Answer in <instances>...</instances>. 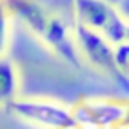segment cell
<instances>
[{
	"label": "cell",
	"mask_w": 129,
	"mask_h": 129,
	"mask_svg": "<svg viewBox=\"0 0 129 129\" xmlns=\"http://www.w3.org/2000/svg\"><path fill=\"white\" fill-rule=\"evenodd\" d=\"M7 7L18 21L55 57L71 66L81 69L83 60L74 43V18L66 16L62 11L51 9L41 0H7Z\"/></svg>",
	"instance_id": "1"
},
{
	"label": "cell",
	"mask_w": 129,
	"mask_h": 129,
	"mask_svg": "<svg viewBox=\"0 0 129 129\" xmlns=\"http://www.w3.org/2000/svg\"><path fill=\"white\" fill-rule=\"evenodd\" d=\"M73 18L74 23L104 36L113 44L127 39L129 20L110 0H73Z\"/></svg>",
	"instance_id": "2"
},
{
	"label": "cell",
	"mask_w": 129,
	"mask_h": 129,
	"mask_svg": "<svg viewBox=\"0 0 129 129\" xmlns=\"http://www.w3.org/2000/svg\"><path fill=\"white\" fill-rule=\"evenodd\" d=\"M74 43H76V48H78V53L83 64L108 76L115 85L120 87V90H124L129 95V81L118 71L113 43H110L104 36L78 23H74Z\"/></svg>",
	"instance_id": "3"
},
{
	"label": "cell",
	"mask_w": 129,
	"mask_h": 129,
	"mask_svg": "<svg viewBox=\"0 0 129 129\" xmlns=\"http://www.w3.org/2000/svg\"><path fill=\"white\" fill-rule=\"evenodd\" d=\"M11 117L39 129H73L76 125L71 106L41 97H18L4 108Z\"/></svg>",
	"instance_id": "4"
},
{
	"label": "cell",
	"mask_w": 129,
	"mask_h": 129,
	"mask_svg": "<svg viewBox=\"0 0 129 129\" xmlns=\"http://www.w3.org/2000/svg\"><path fill=\"white\" fill-rule=\"evenodd\" d=\"M127 99L81 97L71 104L76 125L85 129H118L125 118Z\"/></svg>",
	"instance_id": "5"
},
{
	"label": "cell",
	"mask_w": 129,
	"mask_h": 129,
	"mask_svg": "<svg viewBox=\"0 0 129 129\" xmlns=\"http://www.w3.org/2000/svg\"><path fill=\"white\" fill-rule=\"evenodd\" d=\"M21 76L18 66L7 57H0V106L6 108L9 103L20 97Z\"/></svg>",
	"instance_id": "6"
},
{
	"label": "cell",
	"mask_w": 129,
	"mask_h": 129,
	"mask_svg": "<svg viewBox=\"0 0 129 129\" xmlns=\"http://www.w3.org/2000/svg\"><path fill=\"white\" fill-rule=\"evenodd\" d=\"M11 20L13 14L6 2H0V57L7 55L11 44Z\"/></svg>",
	"instance_id": "7"
},
{
	"label": "cell",
	"mask_w": 129,
	"mask_h": 129,
	"mask_svg": "<svg viewBox=\"0 0 129 129\" xmlns=\"http://www.w3.org/2000/svg\"><path fill=\"white\" fill-rule=\"evenodd\" d=\"M115 58H117L120 74L129 81V41L115 44Z\"/></svg>",
	"instance_id": "8"
},
{
	"label": "cell",
	"mask_w": 129,
	"mask_h": 129,
	"mask_svg": "<svg viewBox=\"0 0 129 129\" xmlns=\"http://www.w3.org/2000/svg\"><path fill=\"white\" fill-rule=\"evenodd\" d=\"M122 125H129V99H127V106H125V118Z\"/></svg>",
	"instance_id": "9"
},
{
	"label": "cell",
	"mask_w": 129,
	"mask_h": 129,
	"mask_svg": "<svg viewBox=\"0 0 129 129\" xmlns=\"http://www.w3.org/2000/svg\"><path fill=\"white\" fill-rule=\"evenodd\" d=\"M118 129H129V125H120Z\"/></svg>",
	"instance_id": "10"
},
{
	"label": "cell",
	"mask_w": 129,
	"mask_h": 129,
	"mask_svg": "<svg viewBox=\"0 0 129 129\" xmlns=\"http://www.w3.org/2000/svg\"><path fill=\"white\" fill-rule=\"evenodd\" d=\"M73 129H85V127H80V125H74Z\"/></svg>",
	"instance_id": "11"
},
{
	"label": "cell",
	"mask_w": 129,
	"mask_h": 129,
	"mask_svg": "<svg viewBox=\"0 0 129 129\" xmlns=\"http://www.w3.org/2000/svg\"><path fill=\"white\" fill-rule=\"evenodd\" d=\"M125 41H129V27H127V39Z\"/></svg>",
	"instance_id": "12"
},
{
	"label": "cell",
	"mask_w": 129,
	"mask_h": 129,
	"mask_svg": "<svg viewBox=\"0 0 129 129\" xmlns=\"http://www.w3.org/2000/svg\"><path fill=\"white\" fill-rule=\"evenodd\" d=\"M0 2H7V0H0Z\"/></svg>",
	"instance_id": "13"
}]
</instances>
